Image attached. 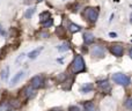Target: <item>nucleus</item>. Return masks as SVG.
<instances>
[{"instance_id":"f257e3e1","label":"nucleus","mask_w":132,"mask_h":111,"mask_svg":"<svg viewBox=\"0 0 132 111\" xmlns=\"http://www.w3.org/2000/svg\"><path fill=\"white\" fill-rule=\"evenodd\" d=\"M72 69H73L74 73H80V72H84L86 67H85V61L82 57L77 54L75 58H74L73 63H72Z\"/></svg>"},{"instance_id":"f03ea898","label":"nucleus","mask_w":132,"mask_h":111,"mask_svg":"<svg viewBox=\"0 0 132 111\" xmlns=\"http://www.w3.org/2000/svg\"><path fill=\"white\" fill-rule=\"evenodd\" d=\"M112 80L121 86H129L130 85V78L123 73H115L112 75Z\"/></svg>"},{"instance_id":"7ed1b4c3","label":"nucleus","mask_w":132,"mask_h":111,"mask_svg":"<svg viewBox=\"0 0 132 111\" xmlns=\"http://www.w3.org/2000/svg\"><path fill=\"white\" fill-rule=\"evenodd\" d=\"M86 16H87V19L90 22H96L97 21V17H99V12L95 8L89 7V8L86 9Z\"/></svg>"},{"instance_id":"20e7f679","label":"nucleus","mask_w":132,"mask_h":111,"mask_svg":"<svg viewBox=\"0 0 132 111\" xmlns=\"http://www.w3.org/2000/svg\"><path fill=\"white\" fill-rule=\"evenodd\" d=\"M92 54L97 58H103L106 56V49L101 45H94L92 48Z\"/></svg>"},{"instance_id":"39448f33","label":"nucleus","mask_w":132,"mask_h":111,"mask_svg":"<svg viewBox=\"0 0 132 111\" xmlns=\"http://www.w3.org/2000/svg\"><path fill=\"white\" fill-rule=\"evenodd\" d=\"M110 51L114 56H116V57H122L123 53H124V46H123L122 44H114V45H111Z\"/></svg>"},{"instance_id":"423d86ee","label":"nucleus","mask_w":132,"mask_h":111,"mask_svg":"<svg viewBox=\"0 0 132 111\" xmlns=\"http://www.w3.org/2000/svg\"><path fill=\"white\" fill-rule=\"evenodd\" d=\"M43 86V78L42 76H39V75H36V76H34L31 79V87L32 88H41Z\"/></svg>"},{"instance_id":"0eeeda50","label":"nucleus","mask_w":132,"mask_h":111,"mask_svg":"<svg viewBox=\"0 0 132 111\" xmlns=\"http://www.w3.org/2000/svg\"><path fill=\"white\" fill-rule=\"evenodd\" d=\"M23 75H24V72H23V71H20V72H17V73H16L15 75L12 78L11 83H9V85H11L12 87H13V86H15L16 83H17V82H19V81H20V80L23 78Z\"/></svg>"},{"instance_id":"6e6552de","label":"nucleus","mask_w":132,"mask_h":111,"mask_svg":"<svg viewBox=\"0 0 132 111\" xmlns=\"http://www.w3.org/2000/svg\"><path fill=\"white\" fill-rule=\"evenodd\" d=\"M42 50H43V46L37 48V49H35V50L30 51V52L28 53V58H29V59H36L37 57L39 56V53L42 52Z\"/></svg>"},{"instance_id":"1a4fd4ad","label":"nucleus","mask_w":132,"mask_h":111,"mask_svg":"<svg viewBox=\"0 0 132 111\" xmlns=\"http://www.w3.org/2000/svg\"><path fill=\"white\" fill-rule=\"evenodd\" d=\"M84 41L86 44H92L94 42V35L92 32H85L84 34Z\"/></svg>"},{"instance_id":"9d476101","label":"nucleus","mask_w":132,"mask_h":111,"mask_svg":"<svg viewBox=\"0 0 132 111\" xmlns=\"http://www.w3.org/2000/svg\"><path fill=\"white\" fill-rule=\"evenodd\" d=\"M24 94L28 98H32L34 96L36 95V91H35V88H32L31 86H29V87H27L26 90H24Z\"/></svg>"},{"instance_id":"9b49d317","label":"nucleus","mask_w":132,"mask_h":111,"mask_svg":"<svg viewBox=\"0 0 132 111\" xmlns=\"http://www.w3.org/2000/svg\"><path fill=\"white\" fill-rule=\"evenodd\" d=\"M93 89H94L93 83H86V85H84L81 88H80V91L85 94V93H89V91H92Z\"/></svg>"},{"instance_id":"f8f14e48","label":"nucleus","mask_w":132,"mask_h":111,"mask_svg":"<svg viewBox=\"0 0 132 111\" xmlns=\"http://www.w3.org/2000/svg\"><path fill=\"white\" fill-rule=\"evenodd\" d=\"M8 74H9V67H5V68L1 71V73H0V78L2 81H7L8 79Z\"/></svg>"},{"instance_id":"ddd939ff","label":"nucleus","mask_w":132,"mask_h":111,"mask_svg":"<svg viewBox=\"0 0 132 111\" xmlns=\"http://www.w3.org/2000/svg\"><path fill=\"white\" fill-rule=\"evenodd\" d=\"M97 85H99V87H101L102 89L104 90H109L110 89V86H109V82L108 81H99L97 82Z\"/></svg>"},{"instance_id":"4468645a","label":"nucleus","mask_w":132,"mask_h":111,"mask_svg":"<svg viewBox=\"0 0 132 111\" xmlns=\"http://www.w3.org/2000/svg\"><path fill=\"white\" fill-rule=\"evenodd\" d=\"M35 9H36L35 7H30V8H28V9H27V12L24 13V17H26V19H30V17L34 15Z\"/></svg>"},{"instance_id":"2eb2a0df","label":"nucleus","mask_w":132,"mask_h":111,"mask_svg":"<svg viewBox=\"0 0 132 111\" xmlns=\"http://www.w3.org/2000/svg\"><path fill=\"white\" fill-rule=\"evenodd\" d=\"M80 28L78 24H75V23H71L70 24V31L71 32H78V31H80Z\"/></svg>"},{"instance_id":"dca6fc26","label":"nucleus","mask_w":132,"mask_h":111,"mask_svg":"<svg viewBox=\"0 0 132 111\" xmlns=\"http://www.w3.org/2000/svg\"><path fill=\"white\" fill-rule=\"evenodd\" d=\"M9 106H11L9 103L2 102V103H0V111H8L9 110Z\"/></svg>"},{"instance_id":"f3484780","label":"nucleus","mask_w":132,"mask_h":111,"mask_svg":"<svg viewBox=\"0 0 132 111\" xmlns=\"http://www.w3.org/2000/svg\"><path fill=\"white\" fill-rule=\"evenodd\" d=\"M42 23V26L44 27V28H49V27H51L52 26V23H53V20L51 19V17H49L47 21H43V22H41Z\"/></svg>"},{"instance_id":"a211bd4d","label":"nucleus","mask_w":132,"mask_h":111,"mask_svg":"<svg viewBox=\"0 0 132 111\" xmlns=\"http://www.w3.org/2000/svg\"><path fill=\"white\" fill-rule=\"evenodd\" d=\"M49 17H50V13H49V12H44V13H42V14L39 15V19H41V22L45 21V20H48Z\"/></svg>"},{"instance_id":"6ab92c4d","label":"nucleus","mask_w":132,"mask_h":111,"mask_svg":"<svg viewBox=\"0 0 132 111\" xmlns=\"http://www.w3.org/2000/svg\"><path fill=\"white\" fill-rule=\"evenodd\" d=\"M69 49H70L69 44H67V43H64L63 45L58 46V51H60V52H64V51H67Z\"/></svg>"},{"instance_id":"aec40b11","label":"nucleus","mask_w":132,"mask_h":111,"mask_svg":"<svg viewBox=\"0 0 132 111\" xmlns=\"http://www.w3.org/2000/svg\"><path fill=\"white\" fill-rule=\"evenodd\" d=\"M125 106H126L129 110H130V109H132V100L130 98V97H129V98L126 100V102H125Z\"/></svg>"},{"instance_id":"412c9836","label":"nucleus","mask_w":132,"mask_h":111,"mask_svg":"<svg viewBox=\"0 0 132 111\" xmlns=\"http://www.w3.org/2000/svg\"><path fill=\"white\" fill-rule=\"evenodd\" d=\"M24 56H26L24 53H21V54L17 57V59H16V63H20V61H22V60H23V58H24Z\"/></svg>"},{"instance_id":"4be33fe9","label":"nucleus","mask_w":132,"mask_h":111,"mask_svg":"<svg viewBox=\"0 0 132 111\" xmlns=\"http://www.w3.org/2000/svg\"><path fill=\"white\" fill-rule=\"evenodd\" d=\"M70 111H80V108L77 105H72L70 106Z\"/></svg>"},{"instance_id":"5701e85b","label":"nucleus","mask_w":132,"mask_h":111,"mask_svg":"<svg viewBox=\"0 0 132 111\" xmlns=\"http://www.w3.org/2000/svg\"><path fill=\"white\" fill-rule=\"evenodd\" d=\"M109 36L112 37V38H116V37H117V34H116V32H109Z\"/></svg>"},{"instance_id":"b1692460","label":"nucleus","mask_w":132,"mask_h":111,"mask_svg":"<svg viewBox=\"0 0 132 111\" xmlns=\"http://www.w3.org/2000/svg\"><path fill=\"white\" fill-rule=\"evenodd\" d=\"M39 35H41V36H43V37H48V36H49L48 32H41Z\"/></svg>"},{"instance_id":"393cba45","label":"nucleus","mask_w":132,"mask_h":111,"mask_svg":"<svg viewBox=\"0 0 132 111\" xmlns=\"http://www.w3.org/2000/svg\"><path fill=\"white\" fill-rule=\"evenodd\" d=\"M0 35H5V31H4V29H2L1 24H0Z\"/></svg>"},{"instance_id":"a878e982","label":"nucleus","mask_w":132,"mask_h":111,"mask_svg":"<svg viewBox=\"0 0 132 111\" xmlns=\"http://www.w3.org/2000/svg\"><path fill=\"white\" fill-rule=\"evenodd\" d=\"M85 111H95V110H88V109H85Z\"/></svg>"},{"instance_id":"bb28decb","label":"nucleus","mask_w":132,"mask_h":111,"mask_svg":"<svg viewBox=\"0 0 132 111\" xmlns=\"http://www.w3.org/2000/svg\"><path fill=\"white\" fill-rule=\"evenodd\" d=\"M36 1H37V2H42L43 0H36Z\"/></svg>"},{"instance_id":"cd10ccee","label":"nucleus","mask_w":132,"mask_h":111,"mask_svg":"<svg viewBox=\"0 0 132 111\" xmlns=\"http://www.w3.org/2000/svg\"><path fill=\"white\" fill-rule=\"evenodd\" d=\"M8 111H14V110H8Z\"/></svg>"}]
</instances>
